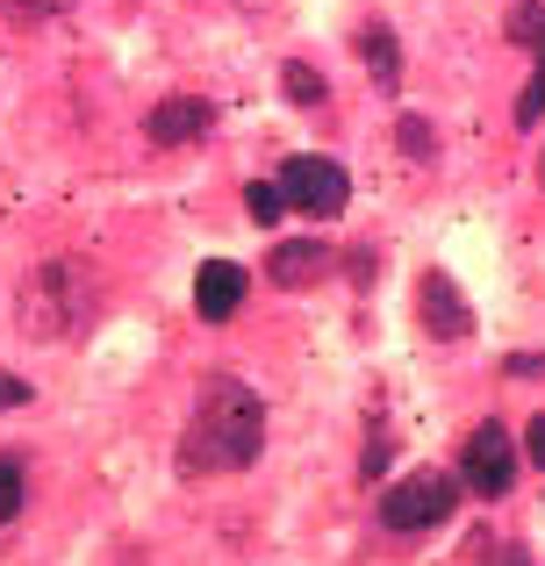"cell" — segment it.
<instances>
[{
    "mask_svg": "<svg viewBox=\"0 0 545 566\" xmlns=\"http://www.w3.org/2000/svg\"><path fill=\"white\" fill-rule=\"evenodd\" d=\"M259 444H266V401L238 374H209L180 438V473H238L259 459Z\"/></svg>",
    "mask_w": 545,
    "mask_h": 566,
    "instance_id": "cell-1",
    "label": "cell"
},
{
    "mask_svg": "<svg viewBox=\"0 0 545 566\" xmlns=\"http://www.w3.org/2000/svg\"><path fill=\"white\" fill-rule=\"evenodd\" d=\"M14 316H22L29 337H72L86 323V265L80 259H51L29 273L22 302H14Z\"/></svg>",
    "mask_w": 545,
    "mask_h": 566,
    "instance_id": "cell-2",
    "label": "cell"
},
{
    "mask_svg": "<svg viewBox=\"0 0 545 566\" xmlns=\"http://www.w3.org/2000/svg\"><path fill=\"white\" fill-rule=\"evenodd\" d=\"M280 201L287 208H302V216H345V201H352V180H345V166L337 158H316V151H302V158H287L280 166Z\"/></svg>",
    "mask_w": 545,
    "mask_h": 566,
    "instance_id": "cell-3",
    "label": "cell"
},
{
    "mask_svg": "<svg viewBox=\"0 0 545 566\" xmlns=\"http://www.w3.org/2000/svg\"><path fill=\"white\" fill-rule=\"evenodd\" d=\"M452 510H460V481H446V473H409V481H395L380 495V524L388 531H438Z\"/></svg>",
    "mask_w": 545,
    "mask_h": 566,
    "instance_id": "cell-4",
    "label": "cell"
},
{
    "mask_svg": "<svg viewBox=\"0 0 545 566\" xmlns=\"http://www.w3.org/2000/svg\"><path fill=\"white\" fill-rule=\"evenodd\" d=\"M460 473H467V488L474 495H510V481H517V444H510V430L503 423H481V430H467V444H460Z\"/></svg>",
    "mask_w": 545,
    "mask_h": 566,
    "instance_id": "cell-5",
    "label": "cell"
},
{
    "mask_svg": "<svg viewBox=\"0 0 545 566\" xmlns=\"http://www.w3.org/2000/svg\"><path fill=\"white\" fill-rule=\"evenodd\" d=\"M417 316L431 323V337H452V345H460V337L474 331V316H467L460 287H452L446 273H423V280H417Z\"/></svg>",
    "mask_w": 545,
    "mask_h": 566,
    "instance_id": "cell-6",
    "label": "cell"
},
{
    "mask_svg": "<svg viewBox=\"0 0 545 566\" xmlns=\"http://www.w3.org/2000/svg\"><path fill=\"white\" fill-rule=\"evenodd\" d=\"M238 302H244V265L209 259L195 273V316L201 323H230V316H238Z\"/></svg>",
    "mask_w": 545,
    "mask_h": 566,
    "instance_id": "cell-7",
    "label": "cell"
},
{
    "mask_svg": "<svg viewBox=\"0 0 545 566\" xmlns=\"http://www.w3.org/2000/svg\"><path fill=\"white\" fill-rule=\"evenodd\" d=\"M201 129H209V101H195V94H172V101H158V108L144 115V137H151L158 151H172V144H195Z\"/></svg>",
    "mask_w": 545,
    "mask_h": 566,
    "instance_id": "cell-8",
    "label": "cell"
},
{
    "mask_svg": "<svg viewBox=\"0 0 545 566\" xmlns=\"http://www.w3.org/2000/svg\"><path fill=\"white\" fill-rule=\"evenodd\" d=\"M323 265H331V259H323V244H316V237H287V244H273L266 273L280 280V287H308V280H316Z\"/></svg>",
    "mask_w": 545,
    "mask_h": 566,
    "instance_id": "cell-9",
    "label": "cell"
},
{
    "mask_svg": "<svg viewBox=\"0 0 545 566\" xmlns=\"http://www.w3.org/2000/svg\"><path fill=\"white\" fill-rule=\"evenodd\" d=\"M359 43H366V65H374V80H380V86L402 80V57H395V29H388V22H374Z\"/></svg>",
    "mask_w": 545,
    "mask_h": 566,
    "instance_id": "cell-10",
    "label": "cell"
},
{
    "mask_svg": "<svg viewBox=\"0 0 545 566\" xmlns=\"http://www.w3.org/2000/svg\"><path fill=\"white\" fill-rule=\"evenodd\" d=\"M280 86H287L294 108H316V101H323V72H308V65H287V72H280Z\"/></svg>",
    "mask_w": 545,
    "mask_h": 566,
    "instance_id": "cell-11",
    "label": "cell"
},
{
    "mask_svg": "<svg viewBox=\"0 0 545 566\" xmlns=\"http://www.w3.org/2000/svg\"><path fill=\"white\" fill-rule=\"evenodd\" d=\"M72 0H0V14H8L14 29H29V22H51V14H65Z\"/></svg>",
    "mask_w": 545,
    "mask_h": 566,
    "instance_id": "cell-12",
    "label": "cell"
},
{
    "mask_svg": "<svg viewBox=\"0 0 545 566\" xmlns=\"http://www.w3.org/2000/svg\"><path fill=\"white\" fill-rule=\"evenodd\" d=\"M510 36L545 51V8H538V0H517V8H510Z\"/></svg>",
    "mask_w": 545,
    "mask_h": 566,
    "instance_id": "cell-13",
    "label": "cell"
},
{
    "mask_svg": "<svg viewBox=\"0 0 545 566\" xmlns=\"http://www.w3.org/2000/svg\"><path fill=\"white\" fill-rule=\"evenodd\" d=\"M395 144H402L409 158H431L438 151V137H431V123H423V115H402V123H395Z\"/></svg>",
    "mask_w": 545,
    "mask_h": 566,
    "instance_id": "cell-14",
    "label": "cell"
},
{
    "mask_svg": "<svg viewBox=\"0 0 545 566\" xmlns=\"http://www.w3.org/2000/svg\"><path fill=\"white\" fill-rule=\"evenodd\" d=\"M244 208H252L259 222H280V208H287V201H280L273 180H252V187H244Z\"/></svg>",
    "mask_w": 545,
    "mask_h": 566,
    "instance_id": "cell-15",
    "label": "cell"
},
{
    "mask_svg": "<svg viewBox=\"0 0 545 566\" xmlns=\"http://www.w3.org/2000/svg\"><path fill=\"white\" fill-rule=\"evenodd\" d=\"M8 516H22V467L0 459V524H8Z\"/></svg>",
    "mask_w": 545,
    "mask_h": 566,
    "instance_id": "cell-16",
    "label": "cell"
},
{
    "mask_svg": "<svg viewBox=\"0 0 545 566\" xmlns=\"http://www.w3.org/2000/svg\"><path fill=\"white\" fill-rule=\"evenodd\" d=\"M22 401H29V380H22V374H0V416L22 409Z\"/></svg>",
    "mask_w": 545,
    "mask_h": 566,
    "instance_id": "cell-17",
    "label": "cell"
},
{
    "mask_svg": "<svg viewBox=\"0 0 545 566\" xmlns=\"http://www.w3.org/2000/svg\"><path fill=\"white\" fill-rule=\"evenodd\" d=\"M538 108H545V65H538V80H532V94H524V123H538Z\"/></svg>",
    "mask_w": 545,
    "mask_h": 566,
    "instance_id": "cell-18",
    "label": "cell"
},
{
    "mask_svg": "<svg viewBox=\"0 0 545 566\" xmlns=\"http://www.w3.org/2000/svg\"><path fill=\"white\" fill-rule=\"evenodd\" d=\"M524 444H532V467H545V416H538L532 430H524Z\"/></svg>",
    "mask_w": 545,
    "mask_h": 566,
    "instance_id": "cell-19",
    "label": "cell"
}]
</instances>
